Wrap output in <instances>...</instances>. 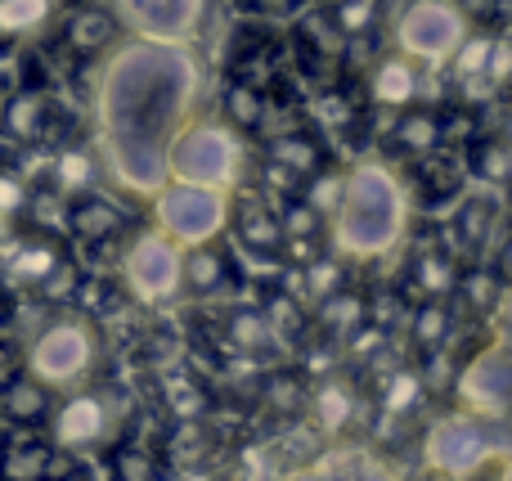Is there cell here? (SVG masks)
Listing matches in <instances>:
<instances>
[{
	"label": "cell",
	"instance_id": "6da1fadb",
	"mask_svg": "<svg viewBox=\"0 0 512 481\" xmlns=\"http://www.w3.org/2000/svg\"><path fill=\"white\" fill-rule=\"evenodd\" d=\"M207 63L194 45L122 36L99 59L95 144L104 171L131 198H153L167 180V149L198 113Z\"/></svg>",
	"mask_w": 512,
	"mask_h": 481
},
{
	"label": "cell",
	"instance_id": "7a4b0ae2",
	"mask_svg": "<svg viewBox=\"0 0 512 481\" xmlns=\"http://www.w3.org/2000/svg\"><path fill=\"white\" fill-rule=\"evenodd\" d=\"M409 225H414V203L396 162L364 153L342 167V198L328 216V248L342 252L346 261H382L405 248Z\"/></svg>",
	"mask_w": 512,
	"mask_h": 481
},
{
	"label": "cell",
	"instance_id": "3957f363",
	"mask_svg": "<svg viewBox=\"0 0 512 481\" xmlns=\"http://www.w3.org/2000/svg\"><path fill=\"white\" fill-rule=\"evenodd\" d=\"M99 360H104L99 320H90L77 306L50 311L27 333V347H23V369L32 378H41L45 387H54V392L86 387L99 374Z\"/></svg>",
	"mask_w": 512,
	"mask_h": 481
},
{
	"label": "cell",
	"instance_id": "277c9868",
	"mask_svg": "<svg viewBox=\"0 0 512 481\" xmlns=\"http://www.w3.org/2000/svg\"><path fill=\"white\" fill-rule=\"evenodd\" d=\"M252 153L256 144L248 135L225 126L216 113H194L167 149V176L189 185L239 189L252 176Z\"/></svg>",
	"mask_w": 512,
	"mask_h": 481
},
{
	"label": "cell",
	"instance_id": "5b68a950",
	"mask_svg": "<svg viewBox=\"0 0 512 481\" xmlns=\"http://www.w3.org/2000/svg\"><path fill=\"white\" fill-rule=\"evenodd\" d=\"M77 261H72V243L63 230L50 225L18 221L9 225V239L0 243V288L18 297H68L77 293Z\"/></svg>",
	"mask_w": 512,
	"mask_h": 481
},
{
	"label": "cell",
	"instance_id": "8992f818",
	"mask_svg": "<svg viewBox=\"0 0 512 481\" xmlns=\"http://www.w3.org/2000/svg\"><path fill=\"white\" fill-rule=\"evenodd\" d=\"M468 32L459 0H382V45L423 68H441Z\"/></svg>",
	"mask_w": 512,
	"mask_h": 481
},
{
	"label": "cell",
	"instance_id": "52a82bcc",
	"mask_svg": "<svg viewBox=\"0 0 512 481\" xmlns=\"http://www.w3.org/2000/svg\"><path fill=\"white\" fill-rule=\"evenodd\" d=\"M504 419H486V414H441L423 437V464L432 473H445L454 481L481 477L490 464L504 459Z\"/></svg>",
	"mask_w": 512,
	"mask_h": 481
},
{
	"label": "cell",
	"instance_id": "ba28073f",
	"mask_svg": "<svg viewBox=\"0 0 512 481\" xmlns=\"http://www.w3.org/2000/svg\"><path fill=\"white\" fill-rule=\"evenodd\" d=\"M126 423V405L117 401L104 387H72V392H59L50 410V423H45V437L54 441L59 455L72 459H95L104 446H113L122 437Z\"/></svg>",
	"mask_w": 512,
	"mask_h": 481
},
{
	"label": "cell",
	"instance_id": "9c48e42d",
	"mask_svg": "<svg viewBox=\"0 0 512 481\" xmlns=\"http://www.w3.org/2000/svg\"><path fill=\"white\" fill-rule=\"evenodd\" d=\"M117 284L140 306H167L180 297V243L158 225L126 230L117 243Z\"/></svg>",
	"mask_w": 512,
	"mask_h": 481
},
{
	"label": "cell",
	"instance_id": "30bf717a",
	"mask_svg": "<svg viewBox=\"0 0 512 481\" xmlns=\"http://www.w3.org/2000/svg\"><path fill=\"white\" fill-rule=\"evenodd\" d=\"M153 225L162 234L189 248L225 234V216H230V189H212V185H189V180H162L153 189Z\"/></svg>",
	"mask_w": 512,
	"mask_h": 481
},
{
	"label": "cell",
	"instance_id": "8fae6325",
	"mask_svg": "<svg viewBox=\"0 0 512 481\" xmlns=\"http://www.w3.org/2000/svg\"><path fill=\"white\" fill-rule=\"evenodd\" d=\"M68 131V113H63L54 86L45 81H14L0 95V149H50Z\"/></svg>",
	"mask_w": 512,
	"mask_h": 481
},
{
	"label": "cell",
	"instance_id": "7c38bea8",
	"mask_svg": "<svg viewBox=\"0 0 512 481\" xmlns=\"http://www.w3.org/2000/svg\"><path fill=\"white\" fill-rule=\"evenodd\" d=\"M288 63H292V77L301 86H324L342 72V59H346V36L342 27L333 23V14L324 9V0H306L297 14L288 18Z\"/></svg>",
	"mask_w": 512,
	"mask_h": 481
},
{
	"label": "cell",
	"instance_id": "4fadbf2b",
	"mask_svg": "<svg viewBox=\"0 0 512 481\" xmlns=\"http://www.w3.org/2000/svg\"><path fill=\"white\" fill-rule=\"evenodd\" d=\"M122 36L126 32L108 0H68L63 14L54 18L50 36H45V54L68 63V68H90V63L104 59Z\"/></svg>",
	"mask_w": 512,
	"mask_h": 481
},
{
	"label": "cell",
	"instance_id": "5bb4252c",
	"mask_svg": "<svg viewBox=\"0 0 512 481\" xmlns=\"http://www.w3.org/2000/svg\"><path fill=\"white\" fill-rule=\"evenodd\" d=\"M126 36L194 45L212 23V0H108Z\"/></svg>",
	"mask_w": 512,
	"mask_h": 481
},
{
	"label": "cell",
	"instance_id": "9a60e30c",
	"mask_svg": "<svg viewBox=\"0 0 512 481\" xmlns=\"http://www.w3.org/2000/svg\"><path fill=\"white\" fill-rule=\"evenodd\" d=\"M225 239L234 252H243L256 266H283V225L274 203L243 180L230 189V216H225Z\"/></svg>",
	"mask_w": 512,
	"mask_h": 481
},
{
	"label": "cell",
	"instance_id": "2e32d148",
	"mask_svg": "<svg viewBox=\"0 0 512 481\" xmlns=\"http://www.w3.org/2000/svg\"><path fill=\"white\" fill-rule=\"evenodd\" d=\"M504 243V189L472 185L450 203V248L472 261H495Z\"/></svg>",
	"mask_w": 512,
	"mask_h": 481
},
{
	"label": "cell",
	"instance_id": "e0dca14e",
	"mask_svg": "<svg viewBox=\"0 0 512 481\" xmlns=\"http://www.w3.org/2000/svg\"><path fill=\"white\" fill-rule=\"evenodd\" d=\"M104 185H108V171H104V158H99L95 135L72 131V135H63L59 144L45 149V167H41V176H36V189H45V194H54L59 203H68V198L104 189Z\"/></svg>",
	"mask_w": 512,
	"mask_h": 481
},
{
	"label": "cell",
	"instance_id": "ac0fdd59",
	"mask_svg": "<svg viewBox=\"0 0 512 481\" xmlns=\"http://www.w3.org/2000/svg\"><path fill=\"white\" fill-rule=\"evenodd\" d=\"M382 135H378V153L387 162H414V158H427V153L445 149L450 140V117H445V104H427V99H418V104L409 108H396V113L382 117Z\"/></svg>",
	"mask_w": 512,
	"mask_h": 481
},
{
	"label": "cell",
	"instance_id": "d6986e66",
	"mask_svg": "<svg viewBox=\"0 0 512 481\" xmlns=\"http://www.w3.org/2000/svg\"><path fill=\"white\" fill-rule=\"evenodd\" d=\"M463 410L486 414V419H504L512 401V356L504 338H490L472 360H463L459 378H454Z\"/></svg>",
	"mask_w": 512,
	"mask_h": 481
},
{
	"label": "cell",
	"instance_id": "ffe728a7",
	"mask_svg": "<svg viewBox=\"0 0 512 481\" xmlns=\"http://www.w3.org/2000/svg\"><path fill=\"white\" fill-rule=\"evenodd\" d=\"M360 90H364V99H369L373 117H387V113H396V108H409V104H418V99H427V68L414 63L409 54L382 45L360 68Z\"/></svg>",
	"mask_w": 512,
	"mask_h": 481
},
{
	"label": "cell",
	"instance_id": "44dd1931",
	"mask_svg": "<svg viewBox=\"0 0 512 481\" xmlns=\"http://www.w3.org/2000/svg\"><path fill=\"white\" fill-rule=\"evenodd\" d=\"M59 230L72 248L81 252H99V248H117L122 234L131 230V216L117 198H108L104 189H90V194H77L63 203L59 212Z\"/></svg>",
	"mask_w": 512,
	"mask_h": 481
},
{
	"label": "cell",
	"instance_id": "7402d4cb",
	"mask_svg": "<svg viewBox=\"0 0 512 481\" xmlns=\"http://www.w3.org/2000/svg\"><path fill=\"white\" fill-rule=\"evenodd\" d=\"M256 158L261 162H270V167H279L288 180H310L315 171H324V167H333L337 162V153H333V144L324 140V135L315 131L310 122H288V126H274V131H265L261 140H256Z\"/></svg>",
	"mask_w": 512,
	"mask_h": 481
},
{
	"label": "cell",
	"instance_id": "603a6c76",
	"mask_svg": "<svg viewBox=\"0 0 512 481\" xmlns=\"http://www.w3.org/2000/svg\"><path fill=\"white\" fill-rule=\"evenodd\" d=\"M234 284H239V252L230 248L225 234L180 248V297L216 302V297L230 293Z\"/></svg>",
	"mask_w": 512,
	"mask_h": 481
},
{
	"label": "cell",
	"instance_id": "cb8c5ba5",
	"mask_svg": "<svg viewBox=\"0 0 512 481\" xmlns=\"http://www.w3.org/2000/svg\"><path fill=\"white\" fill-rule=\"evenodd\" d=\"M400 180H405V194L414 203V212H441L450 207L454 198L468 189V176H463V162H459V149H436L427 158H414V162H400Z\"/></svg>",
	"mask_w": 512,
	"mask_h": 481
},
{
	"label": "cell",
	"instance_id": "d4e9b609",
	"mask_svg": "<svg viewBox=\"0 0 512 481\" xmlns=\"http://www.w3.org/2000/svg\"><path fill=\"white\" fill-rule=\"evenodd\" d=\"M216 338H221L225 351H234V356H243V360H274L283 351L279 329L270 324L265 306H256V302L221 306V315H216Z\"/></svg>",
	"mask_w": 512,
	"mask_h": 481
},
{
	"label": "cell",
	"instance_id": "484cf974",
	"mask_svg": "<svg viewBox=\"0 0 512 481\" xmlns=\"http://www.w3.org/2000/svg\"><path fill=\"white\" fill-rule=\"evenodd\" d=\"M459 162H463V176L468 185H486V189H504L508 185V171H512V144L504 126H472L468 135L459 140Z\"/></svg>",
	"mask_w": 512,
	"mask_h": 481
},
{
	"label": "cell",
	"instance_id": "4316f807",
	"mask_svg": "<svg viewBox=\"0 0 512 481\" xmlns=\"http://www.w3.org/2000/svg\"><path fill=\"white\" fill-rule=\"evenodd\" d=\"M306 410H310V419H315L319 432L342 437V432L355 428V419H360L364 392H360V383H355L351 374H324L306 392Z\"/></svg>",
	"mask_w": 512,
	"mask_h": 481
},
{
	"label": "cell",
	"instance_id": "83f0119b",
	"mask_svg": "<svg viewBox=\"0 0 512 481\" xmlns=\"http://www.w3.org/2000/svg\"><path fill=\"white\" fill-rule=\"evenodd\" d=\"M54 401H59L54 387H45L41 378H32L27 369H18V374H9L5 383H0V423L14 428V432L45 428Z\"/></svg>",
	"mask_w": 512,
	"mask_h": 481
},
{
	"label": "cell",
	"instance_id": "f1b7e54d",
	"mask_svg": "<svg viewBox=\"0 0 512 481\" xmlns=\"http://www.w3.org/2000/svg\"><path fill=\"white\" fill-rule=\"evenodd\" d=\"M459 270H463V261L450 243H441V239L414 243L405 257V284L414 288L418 297H454Z\"/></svg>",
	"mask_w": 512,
	"mask_h": 481
},
{
	"label": "cell",
	"instance_id": "f546056e",
	"mask_svg": "<svg viewBox=\"0 0 512 481\" xmlns=\"http://www.w3.org/2000/svg\"><path fill=\"white\" fill-rule=\"evenodd\" d=\"M216 117L256 144L265 135V122H270V99H265V90L252 86V81L221 77V86H216Z\"/></svg>",
	"mask_w": 512,
	"mask_h": 481
},
{
	"label": "cell",
	"instance_id": "4dcf8cb0",
	"mask_svg": "<svg viewBox=\"0 0 512 481\" xmlns=\"http://www.w3.org/2000/svg\"><path fill=\"white\" fill-rule=\"evenodd\" d=\"M405 333L418 356H427V351H450L454 333H459L454 297H418L405 311Z\"/></svg>",
	"mask_w": 512,
	"mask_h": 481
},
{
	"label": "cell",
	"instance_id": "1f68e13d",
	"mask_svg": "<svg viewBox=\"0 0 512 481\" xmlns=\"http://www.w3.org/2000/svg\"><path fill=\"white\" fill-rule=\"evenodd\" d=\"M54 459H59V450L45 437V428L9 432L0 446V481H45Z\"/></svg>",
	"mask_w": 512,
	"mask_h": 481
},
{
	"label": "cell",
	"instance_id": "d6a6232c",
	"mask_svg": "<svg viewBox=\"0 0 512 481\" xmlns=\"http://www.w3.org/2000/svg\"><path fill=\"white\" fill-rule=\"evenodd\" d=\"M68 0H0V32L14 45L45 41Z\"/></svg>",
	"mask_w": 512,
	"mask_h": 481
},
{
	"label": "cell",
	"instance_id": "836d02e7",
	"mask_svg": "<svg viewBox=\"0 0 512 481\" xmlns=\"http://www.w3.org/2000/svg\"><path fill=\"white\" fill-rule=\"evenodd\" d=\"M427 392H432V387L423 383L418 365H405V360H400V365H391V374H382V383H378V410L387 414V419L405 423L427 405Z\"/></svg>",
	"mask_w": 512,
	"mask_h": 481
},
{
	"label": "cell",
	"instance_id": "e575fe53",
	"mask_svg": "<svg viewBox=\"0 0 512 481\" xmlns=\"http://www.w3.org/2000/svg\"><path fill=\"white\" fill-rule=\"evenodd\" d=\"M95 459H99V468H104L108 481H158L162 477L158 450L140 446V441H122V437H117L113 446H104Z\"/></svg>",
	"mask_w": 512,
	"mask_h": 481
},
{
	"label": "cell",
	"instance_id": "d590c367",
	"mask_svg": "<svg viewBox=\"0 0 512 481\" xmlns=\"http://www.w3.org/2000/svg\"><path fill=\"white\" fill-rule=\"evenodd\" d=\"M212 455H216V432L203 419H180L167 432V446H162L158 459L176 468H198V464H212Z\"/></svg>",
	"mask_w": 512,
	"mask_h": 481
},
{
	"label": "cell",
	"instance_id": "8d00e7d4",
	"mask_svg": "<svg viewBox=\"0 0 512 481\" xmlns=\"http://www.w3.org/2000/svg\"><path fill=\"white\" fill-rule=\"evenodd\" d=\"M346 41H378L382 36V0H324Z\"/></svg>",
	"mask_w": 512,
	"mask_h": 481
},
{
	"label": "cell",
	"instance_id": "74e56055",
	"mask_svg": "<svg viewBox=\"0 0 512 481\" xmlns=\"http://www.w3.org/2000/svg\"><path fill=\"white\" fill-rule=\"evenodd\" d=\"M306 392L310 387H301V378L288 374V369H274V374H265L256 383V401L270 414H279V419H292V414L306 410Z\"/></svg>",
	"mask_w": 512,
	"mask_h": 481
},
{
	"label": "cell",
	"instance_id": "f35d334b",
	"mask_svg": "<svg viewBox=\"0 0 512 481\" xmlns=\"http://www.w3.org/2000/svg\"><path fill=\"white\" fill-rule=\"evenodd\" d=\"M32 194H36V180L27 176L23 167H14V162H0V216H5L9 225H18L27 216V207H32Z\"/></svg>",
	"mask_w": 512,
	"mask_h": 481
},
{
	"label": "cell",
	"instance_id": "ab89813d",
	"mask_svg": "<svg viewBox=\"0 0 512 481\" xmlns=\"http://www.w3.org/2000/svg\"><path fill=\"white\" fill-rule=\"evenodd\" d=\"M297 194L306 198L310 207H315L319 216H333V207H337V198H342V167H324V171H315L310 180H301L297 185Z\"/></svg>",
	"mask_w": 512,
	"mask_h": 481
},
{
	"label": "cell",
	"instance_id": "60d3db41",
	"mask_svg": "<svg viewBox=\"0 0 512 481\" xmlns=\"http://www.w3.org/2000/svg\"><path fill=\"white\" fill-rule=\"evenodd\" d=\"M508 5L512 0H459L468 27H486V32H508Z\"/></svg>",
	"mask_w": 512,
	"mask_h": 481
},
{
	"label": "cell",
	"instance_id": "b9f144b4",
	"mask_svg": "<svg viewBox=\"0 0 512 481\" xmlns=\"http://www.w3.org/2000/svg\"><path fill=\"white\" fill-rule=\"evenodd\" d=\"M243 18H256V23H288L306 0H234Z\"/></svg>",
	"mask_w": 512,
	"mask_h": 481
},
{
	"label": "cell",
	"instance_id": "7bdbcfd3",
	"mask_svg": "<svg viewBox=\"0 0 512 481\" xmlns=\"http://www.w3.org/2000/svg\"><path fill=\"white\" fill-rule=\"evenodd\" d=\"M351 481H405V477H400L391 464H382V459H364V464L351 473Z\"/></svg>",
	"mask_w": 512,
	"mask_h": 481
},
{
	"label": "cell",
	"instance_id": "ee69618b",
	"mask_svg": "<svg viewBox=\"0 0 512 481\" xmlns=\"http://www.w3.org/2000/svg\"><path fill=\"white\" fill-rule=\"evenodd\" d=\"M288 481H351V473H342V468H328V464H319V468H297Z\"/></svg>",
	"mask_w": 512,
	"mask_h": 481
},
{
	"label": "cell",
	"instance_id": "f6af8a7d",
	"mask_svg": "<svg viewBox=\"0 0 512 481\" xmlns=\"http://www.w3.org/2000/svg\"><path fill=\"white\" fill-rule=\"evenodd\" d=\"M14 315H18V293H9V288H0V333L14 324Z\"/></svg>",
	"mask_w": 512,
	"mask_h": 481
},
{
	"label": "cell",
	"instance_id": "bcb514c9",
	"mask_svg": "<svg viewBox=\"0 0 512 481\" xmlns=\"http://www.w3.org/2000/svg\"><path fill=\"white\" fill-rule=\"evenodd\" d=\"M180 481H221V477H216L207 464H198V468H180Z\"/></svg>",
	"mask_w": 512,
	"mask_h": 481
},
{
	"label": "cell",
	"instance_id": "7dc6e473",
	"mask_svg": "<svg viewBox=\"0 0 512 481\" xmlns=\"http://www.w3.org/2000/svg\"><path fill=\"white\" fill-rule=\"evenodd\" d=\"M14 50H18V45H14V41H5V32H0V63H5Z\"/></svg>",
	"mask_w": 512,
	"mask_h": 481
},
{
	"label": "cell",
	"instance_id": "c3c4849f",
	"mask_svg": "<svg viewBox=\"0 0 512 481\" xmlns=\"http://www.w3.org/2000/svg\"><path fill=\"white\" fill-rule=\"evenodd\" d=\"M9 86H14V72H9V68H0V95H5Z\"/></svg>",
	"mask_w": 512,
	"mask_h": 481
},
{
	"label": "cell",
	"instance_id": "681fc988",
	"mask_svg": "<svg viewBox=\"0 0 512 481\" xmlns=\"http://www.w3.org/2000/svg\"><path fill=\"white\" fill-rule=\"evenodd\" d=\"M9 239V221H5V216H0V243H5Z\"/></svg>",
	"mask_w": 512,
	"mask_h": 481
},
{
	"label": "cell",
	"instance_id": "f907efd6",
	"mask_svg": "<svg viewBox=\"0 0 512 481\" xmlns=\"http://www.w3.org/2000/svg\"><path fill=\"white\" fill-rule=\"evenodd\" d=\"M0 162H5V149H0Z\"/></svg>",
	"mask_w": 512,
	"mask_h": 481
}]
</instances>
